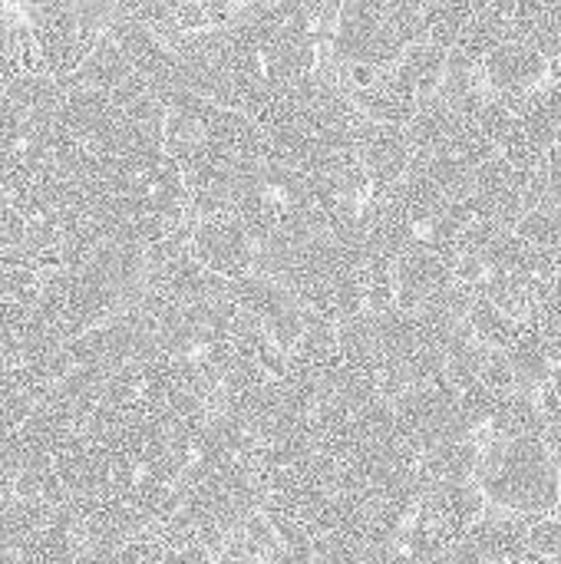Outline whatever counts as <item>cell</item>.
<instances>
[{"label":"cell","mask_w":561,"mask_h":564,"mask_svg":"<svg viewBox=\"0 0 561 564\" xmlns=\"http://www.w3.org/2000/svg\"><path fill=\"white\" fill-rule=\"evenodd\" d=\"M212 564H261L255 555H248L241 545H235V542H228L215 558H212Z\"/></svg>","instance_id":"ac0fdd59"},{"label":"cell","mask_w":561,"mask_h":564,"mask_svg":"<svg viewBox=\"0 0 561 564\" xmlns=\"http://www.w3.org/2000/svg\"><path fill=\"white\" fill-rule=\"evenodd\" d=\"M476 440L483 449L476 482L493 509L529 522L559 512L561 459L532 390L506 393Z\"/></svg>","instance_id":"7a4b0ae2"},{"label":"cell","mask_w":561,"mask_h":564,"mask_svg":"<svg viewBox=\"0 0 561 564\" xmlns=\"http://www.w3.org/2000/svg\"><path fill=\"white\" fill-rule=\"evenodd\" d=\"M231 284V297L238 301V307L288 354H294V347L301 344L308 324H311V311L298 301V294L291 288H284L281 281L255 271L241 281H228Z\"/></svg>","instance_id":"8992f818"},{"label":"cell","mask_w":561,"mask_h":564,"mask_svg":"<svg viewBox=\"0 0 561 564\" xmlns=\"http://www.w3.org/2000/svg\"><path fill=\"white\" fill-rule=\"evenodd\" d=\"M529 525V519L489 506L486 516L450 545L446 564H526L532 555Z\"/></svg>","instance_id":"ba28073f"},{"label":"cell","mask_w":561,"mask_h":564,"mask_svg":"<svg viewBox=\"0 0 561 564\" xmlns=\"http://www.w3.org/2000/svg\"><path fill=\"white\" fill-rule=\"evenodd\" d=\"M536 324H539V334L555 360V367L561 364V268L559 274L552 278L546 297L539 301V311H536Z\"/></svg>","instance_id":"2e32d148"},{"label":"cell","mask_w":561,"mask_h":564,"mask_svg":"<svg viewBox=\"0 0 561 564\" xmlns=\"http://www.w3.org/2000/svg\"><path fill=\"white\" fill-rule=\"evenodd\" d=\"M483 86L503 102H519L552 83V59L526 40H503L483 63Z\"/></svg>","instance_id":"30bf717a"},{"label":"cell","mask_w":561,"mask_h":564,"mask_svg":"<svg viewBox=\"0 0 561 564\" xmlns=\"http://www.w3.org/2000/svg\"><path fill=\"white\" fill-rule=\"evenodd\" d=\"M255 119L265 132V155L274 162L317 178H341L360 165L357 126L364 112L324 59L314 76L281 93Z\"/></svg>","instance_id":"3957f363"},{"label":"cell","mask_w":561,"mask_h":564,"mask_svg":"<svg viewBox=\"0 0 561 564\" xmlns=\"http://www.w3.org/2000/svg\"><path fill=\"white\" fill-rule=\"evenodd\" d=\"M393 284H397V307L400 311H430L446 304L460 281H456V258L433 251V248H407L393 261Z\"/></svg>","instance_id":"9c48e42d"},{"label":"cell","mask_w":561,"mask_h":564,"mask_svg":"<svg viewBox=\"0 0 561 564\" xmlns=\"http://www.w3.org/2000/svg\"><path fill=\"white\" fill-rule=\"evenodd\" d=\"M466 324H470V330L476 334V340L483 347H489V350H509L526 321H516L509 311H503L489 297H473V304L466 311Z\"/></svg>","instance_id":"9a60e30c"},{"label":"cell","mask_w":561,"mask_h":564,"mask_svg":"<svg viewBox=\"0 0 561 564\" xmlns=\"http://www.w3.org/2000/svg\"><path fill=\"white\" fill-rule=\"evenodd\" d=\"M529 135V142L549 155L555 145H561V86L559 83H549L542 86L539 93L519 99V102H509Z\"/></svg>","instance_id":"4fadbf2b"},{"label":"cell","mask_w":561,"mask_h":564,"mask_svg":"<svg viewBox=\"0 0 561 564\" xmlns=\"http://www.w3.org/2000/svg\"><path fill=\"white\" fill-rule=\"evenodd\" d=\"M423 13L427 0H341L324 63L354 96L397 66L413 43L427 40Z\"/></svg>","instance_id":"5b68a950"},{"label":"cell","mask_w":561,"mask_h":564,"mask_svg":"<svg viewBox=\"0 0 561 564\" xmlns=\"http://www.w3.org/2000/svg\"><path fill=\"white\" fill-rule=\"evenodd\" d=\"M258 251V271L291 288L314 317L344 324L367 311L364 245L334 231H311L261 241Z\"/></svg>","instance_id":"277c9868"},{"label":"cell","mask_w":561,"mask_h":564,"mask_svg":"<svg viewBox=\"0 0 561 564\" xmlns=\"http://www.w3.org/2000/svg\"><path fill=\"white\" fill-rule=\"evenodd\" d=\"M473 20H476V0H427V13H423L427 40L450 53L463 43Z\"/></svg>","instance_id":"5bb4252c"},{"label":"cell","mask_w":561,"mask_h":564,"mask_svg":"<svg viewBox=\"0 0 561 564\" xmlns=\"http://www.w3.org/2000/svg\"><path fill=\"white\" fill-rule=\"evenodd\" d=\"M529 542H532V555L542 558H559L561 555V512L542 516L529 525Z\"/></svg>","instance_id":"e0dca14e"},{"label":"cell","mask_w":561,"mask_h":564,"mask_svg":"<svg viewBox=\"0 0 561 564\" xmlns=\"http://www.w3.org/2000/svg\"><path fill=\"white\" fill-rule=\"evenodd\" d=\"M446 69H450V50L430 43V40H420L413 43L397 66H390V76L397 79V86L413 96L420 106L440 93L443 79H446Z\"/></svg>","instance_id":"7c38bea8"},{"label":"cell","mask_w":561,"mask_h":564,"mask_svg":"<svg viewBox=\"0 0 561 564\" xmlns=\"http://www.w3.org/2000/svg\"><path fill=\"white\" fill-rule=\"evenodd\" d=\"M357 159L377 192L393 188L413 165L417 145L410 139L407 126L397 122H377V119H360L357 126Z\"/></svg>","instance_id":"8fae6325"},{"label":"cell","mask_w":561,"mask_h":564,"mask_svg":"<svg viewBox=\"0 0 561 564\" xmlns=\"http://www.w3.org/2000/svg\"><path fill=\"white\" fill-rule=\"evenodd\" d=\"M165 149L182 165L192 215H231L238 182L265 159V132L255 116L179 89L165 102Z\"/></svg>","instance_id":"6da1fadb"},{"label":"cell","mask_w":561,"mask_h":564,"mask_svg":"<svg viewBox=\"0 0 561 564\" xmlns=\"http://www.w3.org/2000/svg\"><path fill=\"white\" fill-rule=\"evenodd\" d=\"M188 248L202 268L225 281H241L258 271V238L235 215L198 218L188 238Z\"/></svg>","instance_id":"52a82bcc"}]
</instances>
